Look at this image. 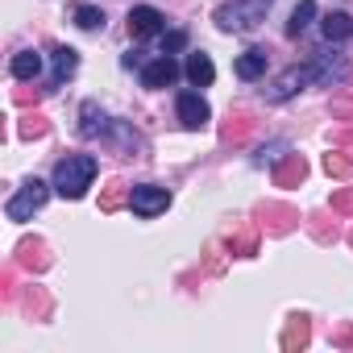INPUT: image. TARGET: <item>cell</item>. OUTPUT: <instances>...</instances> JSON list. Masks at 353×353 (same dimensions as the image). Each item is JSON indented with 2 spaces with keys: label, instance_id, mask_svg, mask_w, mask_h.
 <instances>
[{
  "label": "cell",
  "instance_id": "6da1fadb",
  "mask_svg": "<svg viewBox=\"0 0 353 353\" xmlns=\"http://www.w3.org/2000/svg\"><path fill=\"white\" fill-rule=\"evenodd\" d=\"M96 174H100L96 154H67V158H59V166H54V192H59L63 200H83Z\"/></svg>",
  "mask_w": 353,
  "mask_h": 353
},
{
  "label": "cell",
  "instance_id": "7a4b0ae2",
  "mask_svg": "<svg viewBox=\"0 0 353 353\" xmlns=\"http://www.w3.org/2000/svg\"><path fill=\"white\" fill-rule=\"evenodd\" d=\"M270 5H274V0H229V5L216 9L212 21H216L225 34H245V30H254V26L266 17Z\"/></svg>",
  "mask_w": 353,
  "mask_h": 353
},
{
  "label": "cell",
  "instance_id": "3957f363",
  "mask_svg": "<svg viewBox=\"0 0 353 353\" xmlns=\"http://www.w3.org/2000/svg\"><path fill=\"white\" fill-rule=\"evenodd\" d=\"M50 188L54 183H42V179H30V183H21V192L5 204V216L9 221H34V212H42V204L50 200Z\"/></svg>",
  "mask_w": 353,
  "mask_h": 353
},
{
  "label": "cell",
  "instance_id": "277c9868",
  "mask_svg": "<svg viewBox=\"0 0 353 353\" xmlns=\"http://www.w3.org/2000/svg\"><path fill=\"white\" fill-rule=\"evenodd\" d=\"M129 208H133V216L150 221V216L170 208V192L158 188V183H137V188H129Z\"/></svg>",
  "mask_w": 353,
  "mask_h": 353
},
{
  "label": "cell",
  "instance_id": "5b68a950",
  "mask_svg": "<svg viewBox=\"0 0 353 353\" xmlns=\"http://www.w3.org/2000/svg\"><path fill=\"white\" fill-rule=\"evenodd\" d=\"M307 67H312V83H316V88H341V79H345V71H349L345 54H312Z\"/></svg>",
  "mask_w": 353,
  "mask_h": 353
},
{
  "label": "cell",
  "instance_id": "8992f818",
  "mask_svg": "<svg viewBox=\"0 0 353 353\" xmlns=\"http://www.w3.org/2000/svg\"><path fill=\"white\" fill-rule=\"evenodd\" d=\"M307 83H312V67H307V63H303V67H287V71L266 88V100H270V104H283V100H291L295 92H303Z\"/></svg>",
  "mask_w": 353,
  "mask_h": 353
},
{
  "label": "cell",
  "instance_id": "52a82bcc",
  "mask_svg": "<svg viewBox=\"0 0 353 353\" xmlns=\"http://www.w3.org/2000/svg\"><path fill=\"white\" fill-rule=\"evenodd\" d=\"M129 34L141 42V38H158V34H166V17L154 9V5H137V9H129Z\"/></svg>",
  "mask_w": 353,
  "mask_h": 353
},
{
  "label": "cell",
  "instance_id": "ba28073f",
  "mask_svg": "<svg viewBox=\"0 0 353 353\" xmlns=\"http://www.w3.org/2000/svg\"><path fill=\"white\" fill-rule=\"evenodd\" d=\"M179 121H183V129H204L212 121L208 100L200 92H179Z\"/></svg>",
  "mask_w": 353,
  "mask_h": 353
},
{
  "label": "cell",
  "instance_id": "9c48e42d",
  "mask_svg": "<svg viewBox=\"0 0 353 353\" xmlns=\"http://www.w3.org/2000/svg\"><path fill=\"white\" fill-rule=\"evenodd\" d=\"M100 141H108V145H117L125 154H145V141H141V133L129 121H108V129L100 133Z\"/></svg>",
  "mask_w": 353,
  "mask_h": 353
},
{
  "label": "cell",
  "instance_id": "30bf717a",
  "mask_svg": "<svg viewBox=\"0 0 353 353\" xmlns=\"http://www.w3.org/2000/svg\"><path fill=\"white\" fill-rule=\"evenodd\" d=\"M174 79H179V63H174V54H158L141 67V83L145 88H170Z\"/></svg>",
  "mask_w": 353,
  "mask_h": 353
},
{
  "label": "cell",
  "instance_id": "8fae6325",
  "mask_svg": "<svg viewBox=\"0 0 353 353\" xmlns=\"http://www.w3.org/2000/svg\"><path fill=\"white\" fill-rule=\"evenodd\" d=\"M266 67H270V50H266V46H250V50H245V54H237V63H233L237 79H245V83L262 79V75H266Z\"/></svg>",
  "mask_w": 353,
  "mask_h": 353
},
{
  "label": "cell",
  "instance_id": "7c38bea8",
  "mask_svg": "<svg viewBox=\"0 0 353 353\" xmlns=\"http://www.w3.org/2000/svg\"><path fill=\"white\" fill-rule=\"evenodd\" d=\"M75 71H79V50H71V46H54V54H50V92L63 88Z\"/></svg>",
  "mask_w": 353,
  "mask_h": 353
},
{
  "label": "cell",
  "instance_id": "4fadbf2b",
  "mask_svg": "<svg viewBox=\"0 0 353 353\" xmlns=\"http://www.w3.org/2000/svg\"><path fill=\"white\" fill-rule=\"evenodd\" d=\"M258 216H262L258 225H262L266 233H291V229L299 225V212H295V208H287V204H266Z\"/></svg>",
  "mask_w": 353,
  "mask_h": 353
},
{
  "label": "cell",
  "instance_id": "5bb4252c",
  "mask_svg": "<svg viewBox=\"0 0 353 353\" xmlns=\"http://www.w3.org/2000/svg\"><path fill=\"white\" fill-rule=\"evenodd\" d=\"M320 34H324V42L341 46V42H349V38H353V17H349L345 9H336V13H324V21H320Z\"/></svg>",
  "mask_w": 353,
  "mask_h": 353
},
{
  "label": "cell",
  "instance_id": "9a60e30c",
  "mask_svg": "<svg viewBox=\"0 0 353 353\" xmlns=\"http://www.w3.org/2000/svg\"><path fill=\"white\" fill-rule=\"evenodd\" d=\"M303 174H307L303 154H283V162L274 166V183L279 188H295V183H303Z\"/></svg>",
  "mask_w": 353,
  "mask_h": 353
},
{
  "label": "cell",
  "instance_id": "2e32d148",
  "mask_svg": "<svg viewBox=\"0 0 353 353\" xmlns=\"http://www.w3.org/2000/svg\"><path fill=\"white\" fill-rule=\"evenodd\" d=\"M9 71H13V79L34 83V79L42 75V54H38V50H17L13 63H9Z\"/></svg>",
  "mask_w": 353,
  "mask_h": 353
},
{
  "label": "cell",
  "instance_id": "e0dca14e",
  "mask_svg": "<svg viewBox=\"0 0 353 353\" xmlns=\"http://www.w3.org/2000/svg\"><path fill=\"white\" fill-rule=\"evenodd\" d=\"M183 71H188V79H192L196 88H208V83L216 79V67H212V59H208L204 50H192V54H188V67H183Z\"/></svg>",
  "mask_w": 353,
  "mask_h": 353
},
{
  "label": "cell",
  "instance_id": "ac0fdd59",
  "mask_svg": "<svg viewBox=\"0 0 353 353\" xmlns=\"http://www.w3.org/2000/svg\"><path fill=\"white\" fill-rule=\"evenodd\" d=\"M108 129V117L100 112V104L96 100H83V108H79V133L83 137H100Z\"/></svg>",
  "mask_w": 353,
  "mask_h": 353
},
{
  "label": "cell",
  "instance_id": "d6986e66",
  "mask_svg": "<svg viewBox=\"0 0 353 353\" xmlns=\"http://www.w3.org/2000/svg\"><path fill=\"white\" fill-rule=\"evenodd\" d=\"M225 250L233 254V258H254L258 254V229H237V233H229L225 237Z\"/></svg>",
  "mask_w": 353,
  "mask_h": 353
},
{
  "label": "cell",
  "instance_id": "ffe728a7",
  "mask_svg": "<svg viewBox=\"0 0 353 353\" xmlns=\"http://www.w3.org/2000/svg\"><path fill=\"white\" fill-rule=\"evenodd\" d=\"M312 341V328H307V316H291L287 320V328H283V349H303Z\"/></svg>",
  "mask_w": 353,
  "mask_h": 353
},
{
  "label": "cell",
  "instance_id": "44dd1931",
  "mask_svg": "<svg viewBox=\"0 0 353 353\" xmlns=\"http://www.w3.org/2000/svg\"><path fill=\"white\" fill-rule=\"evenodd\" d=\"M17 262H21V266H30V270H46V266H50L46 245H42V241H21V245H17Z\"/></svg>",
  "mask_w": 353,
  "mask_h": 353
},
{
  "label": "cell",
  "instance_id": "7402d4cb",
  "mask_svg": "<svg viewBox=\"0 0 353 353\" xmlns=\"http://www.w3.org/2000/svg\"><path fill=\"white\" fill-rule=\"evenodd\" d=\"M312 17H316V0H299L295 13H291V21H287V38H299L312 26Z\"/></svg>",
  "mask_w": 353,
  "mask_h": 353
},
{
  "label": "cell",
  "instance_id": "603a6c76",
  "mask_svg": "<svg viewBox=\"0 0 353 353\" xmlns=\"http://www.w3.org/2000/svg\"><path fill=\"white\" fill-rule=\"evenodd\" d=\"M250 129H254V121H250L245 112H233V117L225 121V129H221V137H225L229 145H237V141H245V137H250Z\"/></svg>",
  "mask_w": 353,
  "mask_h": 353
},
{
  "label": "cell",
  "instance_id": "cb8c5ba5",
  "mask_svg": "<svg viewBox=\"0 0 353 353\" xmlns=\"http://www.w3.org/2000/svg\"><path fill=\"white\" fill-rule=\"evenodd\" d=\"M324 170L332 174V179H353V158L341 154V150H328L324 154Z\"/></svg>",
  "mask_w": 353,
  "mask_h": 353
},
{
  "label": "cell",
  "instance_id": "d4e9b609",
  "mask_svg": "<svg viewBox=\"0 0 353 353\" xmlns=\"http://www.w3.org/2000/svg\"><path fill=\"white\" fill-rule=\"evenodd\" d=\"M46 129H50V121H46L42 112H26L21 125H17V137H26V141H30V137H46Z\"/></svg>",
  "mask_w": 353,
  "mask_h": 353
},
{
  "label": "cell",
  "instance_id": "484cf974",
  "mask_svg": "<svg viewBox=\"0 0 353 353\" xmlns=\"http://www.w3.org/2000/svg\"><path fill=\"white\" fill-rule=\"evenodd\" d=\"M75 26H79V30H104V13H100L96 5H79V9H75Z\"/></svg>",
  "mask_w": 353,
  "mask_h": 353
},
{
  "label": "cell",
  "instance_id": "4316f807",
  "mask_svg": "<svg viewBox=\"0 0 353 353\" xmlns=\"http://www.w3.org/2000/svg\"><path fill=\"white\" fill-rule=\"evenodd\" d=\"M121 204H129V188H125V183H108V188H104L100 208H104V212H117Z\"/></svg>",
  "mask_w": 353,
  "mask_h": 353
},
{
  "label": "cell",
  "instance_id": "83f0119b",
  "mask_svg": "<svg viewBox=\"0 0 353 353\" xmlns=\"http://www.w3.org/2000/svg\"><path fill=\"white\" fill-rule=\"evenodd\" d=\"M332 212L336 216H353V188H341V192H332Z\"/></svg>",
  "mask_w": 353,
  "mask_h": 353
},
{
  "label": "cell",
  "instance_id": "f1b7e54d",
  "mask_svg": "<svg viewBox=\"0 0 353 353\" xmlns=\"http://www.w3.org/2000/svg\"><path fill=\"white\" fill-rule=\"evenodd\" d=\"M188 46V34L183 30H170V34H162V54H179Z\"/></svg>",
  "mask_w": 353,
  "mask_h": 353
},
{
  "label": "cell",
  "instance_id": "f546056e",
  "mask_svg": "<svg viewBox=\"0 0 353 353\" xmlns=\"http://www.w3.org/2000/svg\"><path fill=\"white\" fill-rule=\"evenodd\" d=\"M26 307H30L34 316H46V312H50V299L42 295V287H30V295H26Z\"/></svg>",
  "mask_w": 353,
  "mask_h": 353
},
{
  "label": "cell",
  "instance_id": "4dcf8cb0",
  "mask_svg": "<svg viewBox=\"0 0 353 353\" xmlns=\"http://www.w3.org/2000/svg\"><path fill=\"white\" fill-rule=\"evenodd\" d=\"M332 117L353 121V100H349V96H332Z\"/></svg>",
  "mask_w": 353,
  "mask_h": 353
},
{
  "label": "cell",
  "instance_id": "1f68e13d",
  "mask_svg": "<svg viewBox=\"0 0 353 353\" xmlns=\"http://www.w3.org/2000/svg\"><path fill=\"white\" fill-rule=\"evenodd\" d=\"M13 100H17V104H34V100H38V92H30V88H17V92H13Z\"/></svg>",
  "mask_w": 353,
  "mask_h": 353
},
{
  "label": "cell",
  "instance_id": "d6a6232c",
  "mask_svg": "<svg viewBox=\"0 0 353 353\" xmlns=\"http://www.w3.org/2000/svg\"><path fill=\"white\" fill-rule=\"evenodd\" d=\"M332 341H336V345H353V328H336Z\"/></svg>",
  "mask_w": 353,
  "mask_h": 353
},
{
  "label": "cell",
  "instance_id": "836d02e7",
  "mask_svg": "<svg viewBox=\"0 0 353 353\" xmlns=\"http://www.w3.org/2000/svg\"><path fill=\"white\" fill-rule=\"evenodd\" d=\"M332 145H349L353 150V133H332Z\"/></svg>",
  "mask_w": 353,
  "mask_h": 353
},
{
  "label": "cell",
  "instance_id": "e575fe53",
  "mask_svg": "<svg viewBox=\"0 0 353 353\" xmlns=\"http://www.w3.org/2000/svg\"><path fill=\"white\" fill-rule=\"evenodd\" d=\"M349 245H353V233H349Z\"/></svg>",
  "mask_w": 353,
  "mask_h": 353
}]
</instances>
